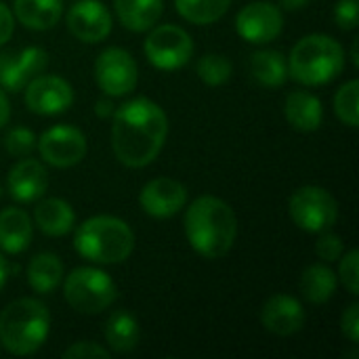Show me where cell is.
Wrapping results in <instances>:
<instances>
[{"instance_id": "17", "label": "cell", "mask_w": 359, "mask_h": 359, "mask_svg": "<svg viewBox=\"0 0 359 359\" xmlns=\"http://www.w3.org/2000/svg\"><path fill=\"white\" fill-rule=\"evenodd\" d=\"M48 187V172L44 164L32 158H21L6 177V189L8 196L17 202L29 204L38 202Z\"/></svg>"}, {"instance_id": "16", "label": "cell", "mask_w": 359, "mask_h": 359, "mask_svg": "<svg viewBox=\"0 0 359 359\" xmlns=\"http://www.w3.org/2000/svg\"><path fill=\"white\" fill-rule=\"evenodd\" d=\"M307 313L303 305L290 294H273L261 309V324L269 334L292 337L303 330Z\"/></svg>"}, {"instance_id": "30", "label": "cell", "mask_w": 359, "mask_h": 359, "mask_svg": "<svg viewBox=\"0 0 359 359\" xmlns=\"http://www.w3.org/2000/svg\"><path fill=\"white\" fill-rule=\"evenodd\" d=\"M36 143H38V137L34 135V130H29L25 126H15L6 133L4 149L13 158H27L36 149Z\"/></svg>"}, {"instance_id": "6", "label": "cell", "mask_w": 359, "mask_h": 359, "mask_svg": "<svg viewBox=\"0 0 359 359\" xmlns=\"http://www.w3.org/2000/svg\"><path fill=\"white\" fill-rule=\"evenodd\" d=\"M63 297L74 311L82 316H97L116 303L118 286L101 269L76 267L63 280Z\"/></svg>"}, {"instance_id": "2", "label": "cell", "mask_w": 359, "mask_h": 359, "mask_svg": "<svg viewBox=\"0 0 359 359\" xmlns=\"http://www.w3.org/2000/svg\"><path fill=\"white\" fill-rule=\"evenodd\" d=\"M183 227L189 246L204 259L225 257L238 238V217L217 196L196 198L185 210Z\"/></svg>"}, {"instance_id": "39", "label": "cell", "mask_w": 359, "mask_h": 359, "mask_svg": "<svg viewBox=\"0 0 359 359\" xmlns=\"http://www.w3.org/2000/svg\"><path fill=\"white\" fill-rule=\"evenodd\" d=\"M8 276H11V267H8V261L2 257V252H0V292H2V288L6 286V282H8Z\"/></svg>"}, {"instance_id": "35", "label": "cell", "mask_w": 359, "mask_h": 359, "mask_svg": "<svg viewBox=\"0 0 359 359\" xmlns=\"http://www.w3.org/2000/svg\"><path fill=\"white\" fill-rule=\"evenodd\" d=\"M341 330L343 334L349 339V343L358 345L359 343V305L358 303H351L347 307V311L343 313L341 318Z\"/></svg>"}, {"instance_id": "3", "label": "cell", "mask_w": 359, "mask_h": 359, "mask_svg": "<svg viewBox=\"0 0 359 359\" xmlns=\"http://www.w3.org/2000/svg\"><path fill=\"white\" fill-rule=\"evenodd\" d=\"M76 252L97 265L124 263L135 250V233L130 225L111 215H97L76 227Z\"/></svg>"}, {"instance_id": "40", "label": "cell", "mask_w": 359, "mask_h": 359, "mask_svg": "<svg viewBox=\"0 0 359 359\" xmlns=\"http://www.w3.org/2000/svg\"><path fill=\"white\" fill-rule=\"evenodd\" d=\"M311 0H280V6H284L286 11H301L309 4Z\"/></svg>"}, {"instance_id": "23", "label": "cell", "mask_w": 359, "mask_h": 359, "mask_svg": "<svg viewBox=\"0 0 359 359\" xmlns=\"http://www.w3.org/2000/svg\"><path fill=\"white\" fill-rule=\"evenodd\" d=\"M103 339L107 347L116 353L135 351L141 339V330L135 316L128 311H114L103 324Z\"/></svg>"}, {"instance_id": "15", "label": "cell", "mask_w": 359, "mask_h": 359, "mask_svg": "<svg viewBox=\"0 0 359 359\" xmlns=\"http://www.w3.org/2000/svg\"><path fill=\"white\" fill-rule=\"evenodd\" d=\"M139 204L154 219H170L187 206V189L177 179L158 177L141 189Z\"/></svg>"}, {"instance_id": "33", "label": "cell", "mask_w": 359, "mask_h": 359, "mask_svg": "<svg viewBox=\"0 0 359 359\" xmlns=\"http://www.w3.org/2000/svg\"><path fill=\"white\" fill-rule=\"evenodd\" d=\"M334 21L341 29L351 32L359 23V2L358 0H339L334 6Z\"/></svg>"}, {"instance_id": "26", "label": "cell", "mask_w": 359, "mask_h": 359, "mask_svg": "<svg viewBox=\"0 0 359 359\" xmlns=\"http://www.w3.org/2000/svg\"><path fill=\"white\" fill-rule=\"evenodd\" d=\"M250 74L259 84L278 88L288 80V59L273 48L257 50L250 57Z\"/></svg>"}, {"instance_id": "34", "label": "cell", "mask_w": 359, "mask_h": 359, "mask_svg": "<svg viewBox=\"0 0 359 359\" xmlns=\"http://www.w3.org/2000/svg\"><path fill=\"white\" fill-rule=\"evenodd\" d=\"M63 358L65 359H88V358H109V351L97 343H88V341H80L76 345H69L65 351H63Z\"/></svg>"}, {"instance_id": "29", "label": "cell", "mask_w": 359, "mask_h": 359, "mask_svg": "<svg viewBox=\"0 0 359 359\" xmlns=\"http://www.w3.org/2000/svg\"><path fill=\"white\" fill-rule=\"evenodd\" d=\"M358 95L359 82L358 80H349V82H345V84L339 88V93H337V97H334V114H337V118H339L343 124L351 126V128H355L359 124Z\"/></svg>"}, {"instance_id": "13", "label": "cell", "mask_w": 359, "mask_h": 359, "mask_svg": "<svg viewBox=\"0 0 359 359\" xmlns=\"http://www.w3.org/2000/svg\"><path fill=\"white\" fill-rule=\"evenodd\" d=\"M67 29L86 44H97L111 34V15L101 0H78L65 15Z\"/></svg>"}, {"instance_id": "9", "label": "cell", "mask_w": 359, "mask_h": 359, "mask_svg": "<svg viewBox=\"0 0 359 359\" xmlns=\"http://www.w3.org/2000/svg\"><path fill=\"white\" fill-rule=\"evenodd\" d=\"M95 78L107 97H124L135 90L139 82V67L128 50L109 46L101 50L95 61Z\"/></svg>"}, {"instance_id": "4", "label": "cell", "mask_w": 359, "mask_h": 359, "mask_svg": "<svg viewBox=\"0 0 359 359\" xmlns=\"http://www.w3.org/2000/svg\"><path fill=\"white\" fill-rule=\"evenodd\" d=\"M50 313L36 299H15L0 313V347L11 355H34L48 339Z\"/></svg>"}, {"instance_id": "21", "label": "cell", "mask_w": 359, "mask_h": 359, "mask_svg": "<svg viewBox=\"0 0 359 359\" xmlns=\"http://www.w3.org/2000/svg\"><path fill=\"white\" fill-rule=\"evenodd\" d=\"M13 15L27 29L44 32L57 25L63 15V0H15Z\"/></svg>"}, {"instance_id": "28", "label": "cell", "mask_w": 359, "mask_h": 359, "mask_svg": "<svg viewBox=\"0 0 359 359\" xmlns=\"http://www.w3.org/2000/svg\"><path fill=\"white\" fill-rule=\"evenodd\" d=\"M231 72H233L231 61L225 55H219V53H208V55L200 57L198 63H196L198 78L204 84H208V86H221V84H225L231 78Z\"/></svg>"}, {"instance_id": "19", "label": "cell", "mask_w": 359, "mask_h": 359, "mask_svg": "<svg viewBox=\"0 0 359 359\" xmlns=\"http://www.w3.org/2000/svg\"><path fill=\"white\" fill-rule=\"evenodd\" d=\"M34 238V223L23 208L11 206L0 210V250L6 255H21Z\"/></svg>"}, {"instance_id": "12", "label": "cell", "mask_w": 359, "mask_h": 359, "mask_svg": "<svg viewBox=\"0 0 359 359\" xmlns=\"http://www.w3.org/2000/svg\"><path fill=\"white\" fill-rule=\"evenodd\" d=\"M74 103L72 84L53 74H40L25 86V105L38 116H57L69 109Z\"/></svg>"}, {"instance_id": "36", "label": "cell", "mask_w": 359, "mask_h": 359, "mask_svg": "<svg viewBox=\"0 0 359 359\" xmlns=\"http://www.w3.org/2000/svg\"><path fill=\"white\" fill-rule=\"evenodd\" d=\"M15 32V15L13 11L0 0V46H4Z\"/></svg>"}, {"instance_id": "24", "label": "cell", "mask_w": 359, "mask_h": 359, "mask_svg": "<svg viewBox=\"0 0 359 359\" xmlns=\"http://www.w3.org/2000/svg\"><path fill=\"white\" fill-rule=\"evenodd\" d=\"M25 276L34 292L50 294L63 282V263L53 252H40L27 263Z\"/></svg>"}, {"instance_id": "20", "label": "cell", "mask_w": 359, "mask_h": 359, "mask_svg": "<svg viewBox=\"0 0 359 359\" xmlns=\"http://www.w3.org/2000/svg\"><path fill=\"white\" fill-rule=\"evenodd\" d=\"M34 225L50 238L67 236L76 225V212L69 202L61 198L40 200L34 208Z\"/></svg>"}, {"instance_id": "27", "label": "cell", "mask_w": 359, "mask_h": 359, "mask_svg": "<svg viewBox=\"0 0 359 359\" xmlns=\"http://www.w3.org/2000/svg\"><path fill=\"white\" fill-rule=\"evenodd\" d=\"M231 0H175L177 13L196 25H208L219 21L229 11Z\"/></svg>"}, {"instance_id": "14", "label": "cell", "mask_w": 359, "mask_h": 359, "mask_svg": "<svg viewBox=\"0 0 359 359\" xmlns=\"http://www.w3.org/2000/svg\"><path fill=\"white\" fill-rule=\"evenodd\" d=\"M48 65V55L40 46H25L15 53L0 55V88L19 93L29 80L44 74Z\"/></svg>"}, {"instance_id": "5", "label": "cell", "mask_w": 359, "mask_h": 359, "mask_svg": "<svg viewBox=\"0 0 359 359\" xmlns=\"http://www.w3.org/2000/svg\"><path fill=\"white\" fill-rule=\"evenodd\" d=\"M345 69L343 44L326 34H309L301 38L288 57V76L305 86H322L332 82Z\"/></svg>"}, {"instance_id": "38", "label": "cell", "mask_w": 359, "mask_h": 359, "mask_svg": "<svg viewBox=\"0 0 359 359\" xmlns=\"http://www.w3.org/2000/svg\"><path fill=\"white\" fill-rule=\"evenodd\" d=\"M8 118H11V103L4 88H0V128L8 122Z\"/></svg>"}, {"instance_id": "11", "label": "cell", "mask_w": 359, "mask_h": 359, "mask_svg": "<svg viewBox=\"0 0 359 359\" xmlns=\"http://www.w3.org/2000/svg\"><path fill=\"white\" fill-rule=\"evenodd\" d=\"M282 29V8L267 0L250 2L236 15V32L250 44H267L276 40Z\"/></svg>"}, {"instance_id": "25", "label": "cell", "mask_w": 359, "mask_h": 359, "mask_svg": "<svg viewBox=\"0 0 359 359\" xmlns=\"http://www.w3.org/2000/svg\"><path fill=\"white\" fill-rule=\"evenodd\" d=\"M301 292L303 297L313 303V305H324L328 303L339 288V278L334 276V271L330 267H326L324 263H316L305 267L303 276H301Z\"/></svg>"}, {"instance_id": "8", "label": "cell", "mask_w": 359, "mask_h": 359, "mask_svg": "<svg viewBox=\"0 0 359 359\" xmlns=\"http://www.w3.org/2000/svg\"><path fill=\"white\" fill-rule=\"evenodd\" d=\"M145 57L147 61L164 72L181 69L189 63L194 55V40L191 36L172 23L154 25L145 38Z\"/></svg>"}, {"instance_id": "32", "label": "cell", "mask_w": 359, "mask_h": 359, "mask_svg": "<svg viewBox=\"0 0 359 359\" xmlns=\"http://www.w3.org/2000/svg\"><path fill=\"white\" fill-rule=\"evenodd\" d=\"M316 252L318 257L324 261V263H334L343 257L345 252V242L337 236V233H330V231H322L318 244H316Z\"/></svg>"}, {"instance_id": "31", "label": "cell", "mask_w": 359, "mask_h": 359, "mask_svg": "<svg viewBox=\"0 0 359 359\" xmlns=\"http://www.w3.org/2000/svg\"><path fill=\"white\" fill-rule=\"evenodd\" d=\"M341 265H339V280L343 282V286L347 288V292L351 297L359 294V252L353 248L347 255L343 252L341 257Z\"/></svg>"}, {"instance_id": "42", "label": "cell", "mask_w": 359, "mask_h": 359, "mask_svg": "<svg viewBox=\"0 0 359 359\" xmlns=\"http://www.w3.org/2000/svg\"><path fill=\"white\" fill-rule=\"evenodd\" d=\"M2 196H4V189H2V185H0V200H2Z\"/></svg>"}, {"instance_id": "22", "label": "cell", "mask_w": 359, "mask_h": 359, "mask_svg": "<svg viewBox=\"0 0 359 359\" xmlns=\"http://www.w3.org/2000/svg\"><path fill=\"white\" fill-rule=\"evenodd\" d=\"M120 23L130 32H149L164 11V0H114Z\"/></svg>"}, {"instance_id": "18", "label": "cell", "mask_w": 359, "mask_h": 359, "mask_svg": "<svg viewBox=\"0 0 359 359\" xmlns=\"http://www.w3.org/2000/svg\"><path fill=\"white\" fill-rule=\"evenodd\" d=\"M284 116L294 130L316 133L324 120L322 101L309 90H292L284 101Z\"/></svg>"}, {"instance_id": "37", "label": "cell", "mask_w": 359, "mask_h": 359, "mask_svg": "<svg viewBox=\"0 0 359 359\" xmlns=\"http://www.w3.org/2000/svg\"><path fill=\"white\" fill-rule=\"evenodd\" d=\"M114 107H116V105H114V103L107 99V95H105L103 99H99V101H97V105H95V114H97L99 118H107V116H114V111H116Z\"/></svg>"}, {"instance_id": "7", "label": "cell", "mask_w": 359, "mask_h": 359, "mask_svg": "<svg viewBox=\"0 0 359 359\" xmlns=\"http://www.w3.org/2000/svg\"><path fill=\"white\" fill-rule=\"evenodd\" d=\"M288 215L299 229L307 233H322L337 225L339 204L328 189L305 185L290 196Z\"/></svg>"}, {"instance_id": "1", "label": "cell", "mask_w": 359, "mask_h": 359, "mask_svg": "<svg viewBox=\"0 0 359 359\" xmlns=\"http://www.w3.org/2000/svg\"><path fill=\"white\" fill-rule=\"evenodd\" d=\"M166 137L168 118L147 97L130 99L114 111L111 147L118 162L128 168L149 166L160 156Z\"/></svg>"}, {"instance_id": "41", "label": "cell", "mask_w": 359, "mask_h": 359, "mask_svg": "<svg viewBox=\"0 0 359 359\" xmlns=\"http://www.w3.org/2000/svg\"><path fill=\"white\" fill-rule=\"evenodd\" d=\"M351 61L353 65L358 67L359 65V57H358V40H353V46H351Z\"/></svg>"}, {"instance_id": "10", "label": "cell", "mask_w": 359, "mask_h": 359, "mask_svg": "<svg viewBox=\"0 0 359 359\" xmlns=\"http://www.w3.org/2000/svg\"><path fill=\"white\" fill-rule=\"evenodd\" d=\"M42 160L55 168H72L86 156V137L80 128L57 124L46 128L36 143Z\"/></svg>"}]
</instances>
